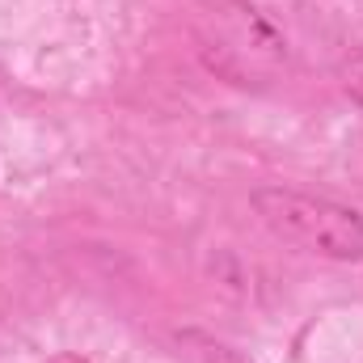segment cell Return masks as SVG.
Instances as JSON below:
<instances>
[{"label":"cell","instance_id":"cell-1","mask_svg":"<svg viewBox=\"0 0 363 363\" xmlns=\"http://www.w3.org/2000/svg\"><path fill=\"white\" fill-rule=\"evenodd\" d=\"M194 43L203 64L241 89H262L287 72V38L250 0H199Z\"/></svg>","mask_w":363,"mask_h":363},{"label":"cell","instance_id":"cell-2","mask_svg":"<svg viewBox=\"0 0 363 363\" xmlns=\"http://www.w3.org/2000/svg\"><path fill=\"white\" fill-rule=\"evenodd\" d=\"M254 211L279 241L304 254L330 262H363V216L347 203L291 186H262L254 190Z\"/></svg>","mask_w":363,"mask_h":363},{"label":"cell","instance_id":"cell-3","mask_svg":"<svg viewBox=\"0 0 363 363\" xmlns=\"http://www.w3.org/2000/svg\"><path fill=\"white\" fill-rule=\"evenodd\" d=\"M342 89L363 106V51H351V55L342 60Z\"/></svg>","mask_w":363,"mask_h":363},{"label":"cell","instance_id":"cell-4","mask_svg":"<svg viewBox=\"0 0 363 363\" xmlns=\"http://www.w3.org/2000/svg\"><path fill=\"white\" fill-rule=\"evenodd\" d=\"M203 359L207 363H245L237 351H228V347H203Z\"/></svg>","mask_w":363,"mask_h":363}]
</instances>
